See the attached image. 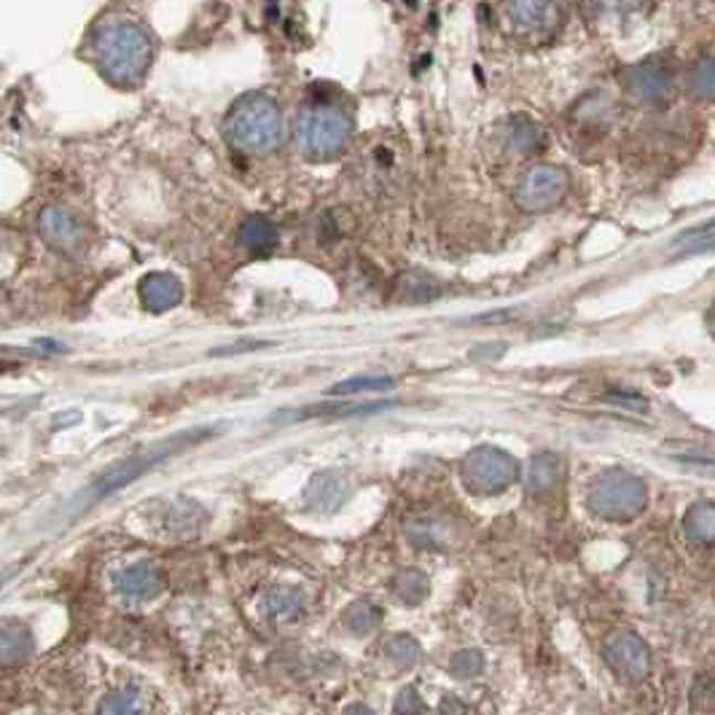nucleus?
Here are the masks:
<instances>
[{"label":"nucleus","instance_id":"1","mask_svg":"<svg viewBox=\"0 0 715 715\" xmlns=\"http://www.w3.org/2000/svg\"><path fill=\"white\" fill-rule=\"evenodd\" d=\"M92 52L108 82L116 86H135L143 82L148 65H151V35L138 22L114 17L97 28Z\"/></svg>","mask_w":715,"mask_h":715},{"label":"nucleus","instance_id":"2","mask_svg":"<svg viewBox=\"0 0 715 715\" xmlns=\"http://www.w3.org/2000/svg\"><path fill=\"white\" fill-rule=\"evenodd\" d=\"M282 110L269 95H245L234 103L224 121V135L234 148L245 153H267L280 146Z\"/></svg>","mask_w":715,"mask_h":715},{"label":"nucleus","instance_id":"3","mask_svg":"<svg viewBox=\"0 0 715 715\" xmlns=\"http://www.w3.org/2000/svg\"><path fill=\"white\" fill-rule=\"evenodd\" d=\"M353 138V119L342 108L329 103H316L299 114L296 140L301 153L312 162H329L344 151Z\"/></svg>","mask_w":715,"mask_h":715},{"label":"nucleus","instance_id":"4","mask_svg":"<svg viewBox=\"0 0 715 715\" xmlns=\"http://www.w3.org/2000/svg\"><path fill=\"white\" fill-rule=\"evenodd\" d=\"M501 20L514 41L541 46L568 22V0H501Z\"/></svg>","mask_w":715,"mask_h":715},{"label":"nucleus","instance_id":"5","mask_svg":"<svg viewBox=\"0 0 715 715\" xmlns=\"http://www.w3.org/2000/svg\"><path fill=\"white\" fill-rule=\"evenodd\" d=\"M587 505L591 514L608 522H630L649 505V490L643 479L627 471H606L589 484Z\"/></svg>","mask_w":715,"mask_h":715},{"label":"nucleus","instance_id":"6","mask_svg":"<svg viewBox=\"0 0 715 715\" xmlns=\"http://www.w3.org/2000/svg\"><path fill=\"white\" fill-rule=\"evenodd\" d=\"M215 430H218V428H196V430H186V434L172 436V439H164V441L153 444V447L146 449V452L135 455V458L125 460V463L110 468L106 477H100L95 484L89 487V492H86V495H89V498L114 495V492H119L121 487L132 484L135 479L143 477L146 471H151L153 466H159L162 460H170L172 455L181 452V449H186L189 444L205 441L207 436H215Z\"/></svg>","mask_w":715,"mask_h":715},{"label":"nucleus","instance_id":"7","mask_svg":"<svg viewBox=\"0 0 715 715\" xmlns=\"http://www.w3.org/2000/svg\"><path fill=\"white\" fill-rule=\"evenodd\" d=\"M520 479V463L498 447H479L460 463V482L471 495H498Z\"/></svg>","mask_w":715,"mask_h":715},{"label":"nucleus","instance_id":"8","mask_svg":"<svg viewBox=\"0 0 715 715\" xmlns=\"http://www.w3.org/2000/svg\"><path fill=\"white\" fill-rule=\"evenodd\" d=\"M570 178L559 164H533L516 186V205L525 213H548L565 200Z\"/></svg>","mask_w":715,"mask_h":715},{"label":"nucleus","instance_id":"9","mask_svg":"<svg viewBox=\"0 0 715 715\" xmlns=\"http://www.w3.org/2000/svg\"><path fill=\"white\" fill-rule=\"evenodd\" d=\"M625 89L640 106H664L675 95V67L659 57L627 67Z\"/></svg>","mask_w":715,"mask_h":715},{"label":"nucleus","instance_id":"10","mask_svg":"<svg viewBox=\"0 0 715 715\" xmlns=\"http://www.w3.org/2000/svg\"><path fill=\"white\" fill-rule=\"evenodd\" d=\"M602 659L625 683H643L651 673V649L632 630H619L602 643Z\"/></svg>","mask_w":715,"mask_h":715},{"label":"nucleus","instance_id":"11","mask_svg":"<svg viewBox=\"0 0 715 715\" xmlns=\"http://www.w3.org/2000/svg\"><path fill=\"white\" fill-rule=\"evenodd\" d=\"M39 230L43 239L60 250H76L84 239L82 224L67 207H46L39 218Z\"/></svg>","mask_w":715,"mask_h":715},{"label":"nucleus","instance_id":"12","mask_svg":"<svg viewBox=\"0 0 715 715\" xmlns=\"http://www.w3.org/2000/svg\"><path fill=\"white\" fill-rule=\"evenodd\" d=\"M183 282L170 273H151L140 280V301L151 312H168L181 305Z\"/></svg>","mask_w":715,"mask_h":715},{"label":"nucleus","instance_id":"13","mask_svg":"<svg viewBox=\"0 0 715 715\" xmlns=\"http://www.w3.org/2000/svg\"><path fill=\"white\" fill-rule=\"evenodd\" d=\"M33 634L20 621H0V670L20 668L33 657Z\"/></svg>","mask_w":715,"mask_h":715},{"label":"nucleus","instance_id":"14","mask_svg":"<svg viewBox=\"0 0 715 715\" xmlns=\"http://www.w3.org/2000/svg\"><path fill=\"white\" fill-rule=\"evenodd\" d=\"M305 498H307V503H310V509L323 511V514L326 511H334V509H339V503L348 498V479L337 471L316 473V477H312V482L307 484Z\"/></svg>","mask_w":715,"mask_h":715},{"label":"nucleus","instance_id":"15","mask_svg":"<svg viewBox=\"0 0 715 715\" xmlns=\"http://www.w3.org/2000/svg\"><path fill=\"white\" fill-rule=\"evenodd\" d=\"M116 587L125 591L127 597H135V600H146V597L159 595L162 589V573H159L157 565L140 563L135 568H127L116 578Z\"/></svg>","mask_w":715,"mask_h":715},{"label":"nucleus","instance_id":"16","mask_svg":"<svg viewBox=\"0 0 715 715\" xmlns=\"http://www.w3.org/2000/svg\"><path fill=\"white\" fill-rule=\"evenodd\" d=\"M565 466L557 455H535L527 468V490L535 495H546V492L557 490L563 482Z\"/></svg>","mask_w":715,"mask_h":715},{"label":"nucleus","instance_id":"17","mask_svg":"<svg viewBox=\"0 0 715 715\" xmlns=\"http://www.w3.org/2000/svg\"><path fill=\"white\" fill-rule=\"evenodd\" d=\"M686 538L696 546L715 544V501H696L683 520Z\"/></svg>","mask_w":715,"mask_h":715},{"label":"nucleus","instance_id":"18","mask_svg":"<svg viewBox=\"0 0 715 715\" xmlns=\"http://www.w3.org/2000/svg\"><path fill=\"white\" fill-rule=\"evenodd\" d=\"M264 610H267V616L275 625H288V621L299 619L301 610H305V600H301L299 589L275 587L264 597Z\"/></svg>","mask_w":715,"mask_h":715},{"label":"nucleus","instance_id":"19","mask_svg":"<svg viewBox=\"0 0 715 715\" xmlns=\"http://www.w3.org/2000/svg\"><path fill=\"white\" fill-rule=\"evenodd\" d=\"M237 239L248 253L264 256V253H269L277 245V226L269 218H264V215H253V218L239 226Z\"/></svg>","mask_w":715,"mask_h":715},{"label":"nucleus","instance_id":"20","mask_svg":"<svg viewBox=\"0 0 715 715\" xmlns=\"http://www.w3.org/2000/svg\"><path fill=\"white\" fill-rule=\"evenodd\" d=\"M439 294H441L439 282L430 280V277L423 273H404L396 282V296L401 301H415V305H423V301L436 299Z\"/></svg>","mask_w":715,"mask_h":715},{"label":"nucleus","instance_id":"21","mask_svg":"<svg viewBox=\"0 0 715 715\" xmlns=\"http://www.w3.org/2000/svg\"><path fill=\"white\" fill-rule=\"evenodd\" d=\"M393 591L404 606H420V602L428 597L430 591V581L423 570L417 568H406L401 570L393 581Z\"/></svg>","mask_w":715,"mask_h":715},{"label":"nucleus","instance_id":"22","mask_svg":"<svg viewBox=\"0 0 715 715\" xmlns=\"http://www.w3.org/2000/svg\"><path fill=\"white\" fill-rule=\"evenodd\" d=\"M385 653L401 670H412L423 662V649L412 634H396V638L387 640Z\"/></svg>","mask_w":715,"mask_h":715},{"label":"nucleus","instance_id":"23","mask_svg":"<svg viewBox=\"0 0 715 715\" xmlns=\"http://www.w3.org/2000/svg\"><path fill=\"white\" fill-rule=\"evenodd\" d=\"M689 92L696 100H715V54L702 57L689 73Z\"/></svg>","mask_w":715,"mask_h":715},{"label":"nucleus","instance_id":"24","mask_svg":"<svg viewBox=\"0 0 715 715\" xmlns=\"http://www.w3.org/2000/svg\"><path fill=\"white\" fill-rule=\"evenodd\" d=\"M649 0H581L584 11L591 20H613V17L632 14V11L643 9Z\"/></svg>","mask_w":715,"mask_h":715},{"label":"nucleus","instance_id":"25","mask_svg":"<svg viewBox=\"0 0 715 715\" xmlns=\"http://www.w3.org/2000/svg\"><path fill=\"white\" fill-rule=\"evenodd\" d=\"M380 621H382V610L366 600H357L344 610V625H348L355 634H366L377 630Z\"/></svg>","mask_w":715,"mask_h":715},{"label":"nucleus","instance_id":"26","mask_svg":"<svg viewBox=\"0 0 715 715\" xmlns=\"http://www.w3.org/2000/svg\"><path fill=\"white\" fill-rule=\"evenodd\" d=\"M391 387H396V380L393 377H353L331 387L329 396L342 398V396H357V393H385L391 391Z\"/></svg>","mask_w":715,"mask_h":715},{"label":"nucleus","instance_id":"27","mask_svg":"<svg viewBox=\"0 0 715 715\" xmlns=\"http://www.w3.org/2000/svg\"><path fill=\"white\" fill-rule=\"evenodd\" d=\"M673 245L675 248H681L683 253H700V250L715 248V218L694 226V230H686Z\"/></svg>","mask_w":715,"mask_h":715},{"label":"nucleus","instance_id":"28","mask_svg":"<svg viewBox=\"0 0 715 715\" xmlns=\"http://www.w3.org/2000/svg\"><path fill=\"white\" fill-rule=\"evenodd\" d=\"M511 146L520 153H533L544 146V132H541L533 121H520V125L514 127V132H511Z\"/></svg>","mask_w":715,"mask_h":715},{"label":"nucleus","instance_id":"29","mask_svg":"<svg viewBox=\"0 0 715 715\" xmlns=\"http://www.w3.org/2000/svg\"><path fill=\"white\" fill-rule=\"evenodd\" d=\"M484 670V657H482V651H477V649H468V651H460V653H455V659H452V673L458 675V677H477L479 673H482Z\"/></svg>","mask_w":715,"mask_h":715},{"label":"nucleus","instance_id":"30","mask_svg":"<svg viewBox=\"0 0 715 715\" xmlns=\"http://www.w3.org/2000/svg\"><path fill=\"white\" fill-rule=\"evenodd\" d=\"M100 713L106 715H125V713H140L143 707H140L138 696L129 694V692H116V694H108L106 700L100 702V707H97Z\"/></svg>","mask_w":715,"mask_h":715},{"label":"nucleus","instance_id":"31","mask_svg":"<svg viewBox=\"0 0 715 715\" xmlns=\"http://www.w3.org/2000/svg\"><path fill=\"white\" fill-rule=\"evenodd\" d=\"M428 707H425V702L420 700V694H417V689H404V692L398 694L396 700V713H425Z\"/></svg>","mask_w":715,"mask_h":715},{"label":"nucleus","instance_id":"32","mask_svg":"<svg viewBox=\"0 0 715 715\" xmlns=\"http://www.w3.org/2000/svg\"><path fill=\"white\" fill-rule=\"evenodd\" d=\"M707 331H711V337L715 339V305H713V310L707 312Z\"/></svg>","mask_w":715,"mask_h":715}]
</instances>
